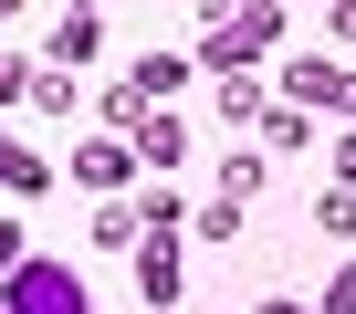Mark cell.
I'll return each instance as SVG.
<instances>
[{"label":"cell","instance_id":"6da1fadb","mask_svg":"<svg viewBox=\"0 0 356 314\" xmlns=\"http://www.w3.org/2000/svg\"><path fill=\"white\" fill-rule=\"evenodd\" d=\"M0 314H84V283L63 272V262H22L11 272V304Z\"/></svg>","mask_w":356,"mask_h":314},{"label":"cell","instance_id":"7a4b0ae2","mask_svg":"<svg viewBox=\"0 0 356 314\" xmlns=\"http://www.w3.org/2000/svg\"><path fill=\"white\" fill-rule=\"evenodd\" d=\"M273 32H283V11H231V22H220V32L200 42V63H210V74H241V63H252V53L273 42Z\"/></svg>","mask_w":356,"mask_h":314},{"label":"cell","instance_id":"3957f363","mask_svg":"<svg viewBox=\"0 0 356 314\" xmlns=\"http://www.w3.org/2000/svg\"><path fill=\"white\" fill-rule=\"evenodd\" d=\"M283 94H293V105H346V115H356V74H335V63H283Z\"/></svg>","mask_w":356,"mask_h":314},{"label":"cell","instance_id":"277c9868","mask_svg":"<svg viewBox=\"0 0 356 314\" xmlns=\"http://www.w3.org/2000/svg\"><path fill=\"white\" fill-rule=\"evenodd\" d=\"M74 179H84L95 199H115V189H126V136H84V147H74Z\"/></svg>","mask_w":356,"mask_h":314},{"label":"cell","instance_id":"5b68a950","mask_svg":"<svg viewBox=\"0 0 356 314\" xmlns=\"http://www.w3.org/2000/svg\"><path fill=\"white\" fill-rule=\"evenodd\" d=\"M53 53H63V63H95V53H105V22H95V11H63V22H53Z\"/></svg>","mask_w":356,"mask_h":314},{"label":"cell","instance_id":"8992f818","mask_svg":"<svg viewBox=\"0 0 356 314\" xmlns=\"http://www.w3.org/2000/svg\"><path fill=\"white\" fill-rule=\"evenodd\" d=\"M42 179H53L42 157H32L22 136H0V189H22V199H42Z\"/></svg>","mask_w":356,"mask_h":314},{"label":"cell","instance_id":"52a82bcc","mask_svg":"<svg viewBox=\"0 0 356 314\" xmlns=\"http://www.w3.org/2000/svg\"><path fill=\"white\" fill-rule=\"evenodd\" d=\"M136 283H147L157 304H178V251H168V231H157V241L136 251Z\"/></svg>","mask_w":356,"mask_h":314},{"label":"cell","instance_id":"ba28073f","mask_svg":"<svg viewBox=\"0 0 356 314\" xmlns=\"http://www.w3.org/2000/svg\"><path fill=\"white\" fill-rule=\"evenodd\" d=\"M178 84H189V63H178V53H147V63H136V94H178Z\"/></svg>","mask_w":356,"mask_h":314},{"label":"cell","instance_id":"9c48e42d","mask_svg":"<svg viewBox=\"0 0 356 314\" xmlns=\"http://www.w3.org/2000/svg\"><path fill=\"white\" fill-rule=\"evenodd\" d=\"M178 147H189V136H178V115H147V126H136V157H157V168H168Z\"/></svg>","mask_w":356,"mask_h":314},{"label":"cell","instance_id":"30bf717a","mask_svg":"<svg viewBox=\"0 0 356 314\" xmlns=\"http://www.w3.org/2000/svg\"><path fill=\"white\" fill-rule=\"evenodd\" d=\"M136 220H147V210H126V199H105V210H95V241H105V251H126V241H136Z\"/></svg>","mask_w":356,"mask_h":314},{"label":"cell","instance_id":"8fae6325","mask_svg":"<svg viewBox=\"0 0 356 314\" xmlns=\"http://www.w3.org/2000/svg\"><path fill=\"white\" fill-rule=\"evenodd\" d=\"M314 220H325V231H335V241H356V189H335V199H325V210H314Z\"/></svg>","mask_w":356,"mask_h":314},{"label":"cell","instance_id":"7c38bea8","mask_svg":"<svg viewBox=\"0 0 356 314\" xmlns=\"http://www.w3.org/2000/svg\"><path fill=\"white\" fill-rule=\"evenodd\" d=\"M325 314H356V262H346V272L325 283Z\"/></svg>","mask_w":356,"mask_h":314},{"label":"cell","instance_id":"4fadbf2b","mask_svg":"<svg viewBox=\"0 0 356 314\" xmlns=\"http://www.w3.org/2000/svg\"><path fill=\"white\" fill-rule=\"evenodd\" d=\"M0 272H22V231L11 220H0Z\"/></svg>","mask_w":356,"mask_h":314},{"label":"cell","instance_id":"5bb4252c","mask_svg":"<svg viewBox=\"0 0 356 314\" xmlns=\"http://www.w3.org/2000/svg\"><path fill=\"white\" fill-rule=\"evenodd\" d=\"M335 179H346V189H356V136H346V147H335Z\"/></svg>","mask_w":356,"mask_h":314},{"label":"cell","instance_id":"9a60e30c","mask_svg":"<svg viewBox=\"0 0 356 314\" xmlns=\"http://www.w3.org/2000/svg\"><path fill=\"white\" fill-rule=\"evenodd\" d=\"M262 314H304V304H283V293H273V304H262Z\"/></svg>","mask_w":356,"mask_h":314}]
</instances>
